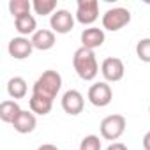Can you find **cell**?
<instances>
[{
  "label": "cell",
  "instance_id": "1",
  "mask_svg": "<svg viewBox=\"0 0 150 150\" xmlns=\"http://www.w3.org/2000/svg\"><path fill=\"white\" fill-rule=\"evenodd\" d=\"M72 65H74L76 74L83 81L96 80L97 72H99V64H97L96 53L92 50L83 48V46L74 51V55H72Z\"/></svg>",
  "mask_w": 150,
  "mask_h": 150
},
{
  "label": "cell",
  "instance_id": "2",
  "mask_svg": "<svg viewBox=\"0 0 150 150\" xmlns=\"http://www.w3.org/2000/svg\"><path fill=\"white\" fill-rule=\"evenodd\" d=\"M60 88H62V76L57 71L50 69V71H44L37 78V81L32 87V94L53 101L57 97V94L60 92Z\"/></svg>",
  "mask_w": 150,
  "mask_h": 150
},
{
  "label": "cell",
  "instance_id": "3",
  "mask_svg": "<svg viewBox=\"0 0 150 150\" xmlns=\"http://www.w3.org/2000/svg\"><path fill=\"white\" fill-rule=\"evenodd\" d=\"M125 117L124 115H118V113H113V115H108L106 118H103L99 129H101V136L108 141H117L124 132H125Z\"/></svg>",
  "mask_w": 150,
  "mask_h": 150
},
{
  "label": "cell",
  "instance_id": "4",
  "mask_svg": "<svg viewBox=\"0 0 150 150\" xmlns=\"http://www.w3.org/2000/svg\"><path fill=\"white\" fill-rule=\"evenodd\" d=\"M131 23V13L125 7H113L103 14V28L110 32H118Z\"/></svg>",
  "mask_w": 150,
  "mask_h": 150
},
{
  "label": "cell",
  "instance_id": "5",
  "mask_svg": "<svg viewBox=\"0 0 150 150\" xmlns=\"http://www.w3.org/2000/svg\"><path fill=\"white\" fill-rule=\"evenodd\" d=\"M99 18L97 0H78L76 4V21L81 25H92Z\"/></svg>",
  "mask_w": 150,
  "mask_h": 150
},
{
  "label": "cell",
  "instance_id": "6",
  "mask_svg": "<svg viewBox=\"0 0 150 150\" xmlns=\"http://www.w3.org/2000/svg\"><path fill=\"white\" fill-rule=\"evenodd\" d=\"M124 72H125V67H124V62L117 57H108L103 60L101 64V74L104 76L106 83H117L124 78Z\"/></svg>",
  "mask_w": 150,
  "mask_h": 150
},
{
  "label": "cell",
  "instance_id": "7",
  "mask_svg": "<svg viewBox=\"0 0 150 150\" xmlns=\"http://www.w3.org/2000/svg\"><path fill=\"white\" fill-rule=\"evenodd\" d=\"M113 99V92H111V87L106 83V81H99V83H94L90 88H88V101L96 106V108H104L111 103Z\"/></svg>",
  "mask_w": 150,
  "mask_h": 150
},
{
  "label": "cell",
  "instance_id": "8",
  "mask_svg": "<svg viewBox=\"0 0 150 150\" xmlns=\"http://www.w3.org/2000/svg\"><path fill=\"white\" fill-rule=\"evenodd\" d=\"M50 27L57 34H69L74 28V16L65 9H58V11H55L51 14Z\"/></svg>",
  "mask_w": 150,
  "mask_h": 150
},
{
  "label": "cell",
  "instance_id": "9",
  "mask_svg": "<svg viewBox=\"0 0 150 150\" xmlns=\"http://www.w3.org/2000/svg\"><path fill=\"white\" fill-rule=\"evenodd\" d=\"M83 106H85V99H83V96L78 90L71 88V90H67L62 96V110L67 115H71V117L80 115L83 111Z\"/></svg>",
  "mask_w": 150,
  "mask_h": 150
},
{
  "label": "cell",
  "instance_id": "10",
  "mask_svg": "<svg viewBox=\"0 0 150 150\" xmlns=\"http://www.w3.org/2000/svg\"><path fill=\"white\" fill-rule=\"evenodd\" d=\"M7 51H9V55H11L13 58H16V60H23V58H28V57L32 55V51H34V44H32L30 39L21 37V35H20V37H13V39L9 41Z\"/></svg>",
  "mask_w": 150,
  "mask_h": 150
},
{
  "label": "cell",
  "instance_id": "11",
  "mask_svg": "<svg viewBox=\"0 0 150 150\" xmlns=\"http://www.w3.org/2000/svg\"><path fill=\"white\" fill-rule=\"evenodd\" d=\"M106 39V34L103 28H97V27H88L81 32V46L87 48V50H96V48H101L103 42Z\"/></svg>",
  "mask_w": 150,
  "mask_h": 150
},
{
  "label": "cell",
  "instance_id": "12",
  "mask_svg": "<svg viewBox=\"0 0 150 150\" xmlns=\"http://www.w3.org/2000/svg\"><path fill=\"white\" fill-rule=\"evenodd\" d=\"M37 125V118H35V113L28 111V110H21V113L16 117V120L13 122V127L16 132L20 134H28L35 129Z\"/></svg>",
  "mask_w": 150,
  "mask_h": 150
},
{
  "label": "cell",
  "instance_id": "13",
  "mask_svg": "<svg viewBox=\"0 0 150 150\" xmlns=\"http://www.w3.org/2000/svg\"><path fill=\"white\" fill-rule=\"evenodd\" d=\"M32 44L34 50H41V51H48L55 46V32L48 30V28H41L32 35Z\"/></svg>",
  "mask_w": 150,
  "mask_h": 150
},
{
  "label": "cell",
  "instance_id": "14",
  "mask_svg": "<svg viewBox=\"0 0 150 150\" xmlns=\"http://www.w3.org/2000/svg\"><path fill=\"white\" fill-rule=\"evenodd\" d=\"M14 27H16V32L25 37V35H34L37 30V21L32 14H25V16H20L14 20Z\"/></svg>",
  "mask_w": 150,
  "mask_h": 150
},
{
  "label": "cell",
  "instance_id": "15",
  "mask_svg": "<svg viewBox=\"0 0 150 150\" xmlns=\"http://www.w3.org/2000/svg\"><path fill=\"white\" fill-rule=\"evenodd\" d=\"M20 113H21V108L16 101H4L0 104V120L6 124H13Z\"/></svg>",
  "mask_w": 150,
  "mask_h": 150
},
{
  "label": "cell",
  "instance_id": "16",
  "mask_svg": "<svg viewBox=\"0 0 150 150\" xmlns=\"http://www.w3.org/2000/svg\"><path fill=\"white\" fill-rule=\"evenodd\" d=\"M27 92H28V87L21 76H14L7 81V94L13 99H23L27 96Z\"/></svg>",
  "mask_w": 150,
  "mask_h": 150
},
{
  "label": "cell",
  "instance_id": "17",
  "mask_svg": "<svg viewBox=\"0 0 150 150\" xmlns=\"http://www.w3.org/2000/svg\"><path fill=\"white\" fill-rule=\"evenodd\" d=\"M28 104H30V111L35 113V115H41V117L48 115L53 108V101H50L46 97H41V96H34V94L30 96Z\"/></svg>",
  "mask_w": 150,
  "mask_h": 150
},
{
  "label": "cell",
  "instance_id": "18",
  "mask_svg": "<svg viewBox=\"0 0 150 150\" xmlns=\"http://www.w3.org/2000/svg\"><path fill=\"white\" fill-rule=\"evenodd\" d=\"M30 9H32V2H28V0H11L9 2V13L14 16V20L30 14Z\"/></svg>",
  "mask_w": 150,
  "mask_h": 150
},
{
  "label": "cell",
  "instance_id": "19",
  "mask_svg": "<svg viewBox=\"0 0 150 150\" xmlns=\"http://www.w3.org/2000/svg\"><path fill=\"white\" fill-rule=\"evenodd\" d=\"M32 9L39 16L53 14L55 9H57V0H34V2H32Z\"/></svg>",
  "mask_w": 150,
  "mask_h": 150
},
{
  "label": "cell",
  "instance_id": "20",
  "mask_svg": "<svg viewBox=\"0 0 150 150\" xmlns=\"http://www.w3.org/2000/svg\"><path fill=\"white\" fill-rule=\"evenodd\" d=\"M136 55L141 62L150 64V37L146 39H139L136 44Z\"/></svg>",
  "mask_w": 150,
  "mask_h": 150
},
{
  "label": "cell",
  "instance_id": "21",
  "mask_svg": "<svg viewBox=\"0 0 150 150\" xmlns=\"http://www.w3.org/2000/svg\"><path fill=\"white\" fill-rule=\"evenodd\" d=\"M101 139H99V136H96V134H88V136H85L83 139H81V143H80V150H101Z\"/></svg>",
  "mask_w": 150,
  "mask_h": 150
},
{
  "label": "cell",
  "instance_id": "22",
  "mask_svg": "<svg viewBox=\"0 0 150 150\" xmlns=\"http://www.w3.org/2000/svg\"><path fill=\"white\" fill-rule=\"evenodd\" d=\"M106 150H129V148H127L124 143H120V141H115V143H111V145H110Z\"/></svg>",
  "mask_w": 150,
  "mask_h": 150
},
{
  "label": "cell",
  "instance_id": "23",
  "mask_svg": "<svg viewBox=\"0 0 150 150\" xmlns=\"http://www.w3.org/2000/svg\"><path fill=\"white\" fill-rule=\"evenodd\" d=\"M143 148L145 150H150V131L143 136Z\"/></svg>",
  "mask_w": 150,
  "mask_h": 150
},
{
  "label": "cell",
  "instance_id": "24",
  "mask_svg": "<svg viewBox=\"0 0 150 150\" xmlns=\"http://www.w3.org/2000/svg\"><path fill=\"white\" fill-rule=\"evenodd\" d=\"M37 150H58L55 145H51V143H44V145H41Z\"/></svg>",
  "mask_w": 150,
  "mask_h": 150
},
{
  "label": "cell",
  "instance_id": "25",
  "mask_svg": "<svg viewBox=\"0 0 150 150\" xmlns=\"http://www.w3.org/2000/svg\"><path fill=\"white\" fill-rule=\"evenodd\" d=\"M148 111H150V106H148Z\"/></svg>",
  "mask_w": 150,
  "mask_h": 150
}]
</instances>
